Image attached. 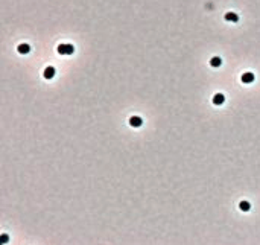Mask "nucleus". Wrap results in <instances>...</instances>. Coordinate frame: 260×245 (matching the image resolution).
<instances>
[{
	"mask_svg": "<svg viewBox=\"0 0 260 245\" xmlns=\"http://www.w3.org/2000/svg\"><path fill=\"white\" fill-rule=\"evenodd\" d=\"M75 52V47L72 44H59L58 46V53L59 55H72Z\"/></svg>",
	"mask_w": 260,
	"mask_h": 245,
	"instance_id": "1",
	"label": "nucleus"
},
{
	"mask_svg": "<svg viewBox=\"0 0 260 245\" xmlns=\"http://www.w3.org/2000/svg\"><path fill=\"white\" fill-rule=\"evenodd\" d=\"M242 82L244 84H251L253 81H254V73H251V72H247V73H244L242 75Z\"/></svg>",
	"mask_w": 260,
	"mask_h": 245,
	"instance_id": "2",
	"label": "nucleus"
},
{
	"mask_svg": "<svg viewBox=\"0 0 260 245\" xmlns=\"http://www.w3.org/2000/svg\"><path fill=\"white\" fill-rule=\"evenodd\" d=\"M130 125L131 126H134V128H138V126L143 125V121H141V117H138V116H132V117L130 119Z\"/></svg>",
	"mask_w": 260,
	"mask_h": 245,
	"instance_id": "3",
	"label": "nucleus"
},
{
	"mask_svg": "<svg viewBox=\"0 0 260 245\" xmlns=\"http://www.w3.org/2000/svg\"><path fill=\"white\" fill-rule=\"evenodd\" d=\"M53 76H55V67H52V66L46 67V70H44V78H46V79H52Z\"/></svg>",
	"mask_w": 260,
	"mask_h": 245,
	"instance_id": "4",
	"label": "nucleus"
},
{
	"mask_svg": "<svg viewBox=\"0 0 260 245\" xmlns=\"http://www.w3.org/2000/svg\"><path fill=\"white\" fill-rule=\"evenodd\" d=\"M224 101H225V96H224L222 93H218V95H215V98H213V104H215V105H222Z\"/></svg>",
	"mask_w": 260,
	"mask_h": 245,
	"instance_id": "5",
	"label": "nucleus"
},
{
	"mask_svg": "<svg viewBox=\"0 0 260 245\" xmlns=\"http://www.w3.org/2000/svg\"><path fill=\"white\" fill-rule=\"evenodd\" d=\"M225 20H227V21H233V23H236V21L239 20V15H237L236 12H227V14H225Z\"/></svg>",
	"mask_w": 260,
	"mask_h": 245,
	"instance_id": "6",
	"label": "nucleus"
},
{
	"mask_svg": "<svg viewBox=\"0 0 260 245\" xmlns=\"http://www.w3.org/2000/svg\"><path fill=\"white\" fill-rule=\"evenodd\" d=\"M210 64H212V67H219V66L222 64V59H221L219 56H213V58L210 59Z\"/></svg>",
	"mask_w": 260,
	"mask_h": 245,
	"instance_id": "7",
	"label": "nucleus"
},
{
	"mask_svg": "<svg viewBox=\"0 0 260 245\" xmlns=\"http://www.w3.org/2000/svg\"><path fill=\"white\" fill-rule=\"evenodd\" d=\"M17 50H18V53H27L30 50V47H29V44H20L17 47Z\"/></svg>",
	"mask_w": 260,
	"mask_h": 245,
	"instance_id": "8",
	"label": "nucleus"
},
{
	"mask_svg": "<svg viewBox=\"0 0 260 245\" xmlns=\"http://www.w3.org/2000/svg\"><path fill=\"white\" fill-rule=\"evenodd\" d=\"M239 209H240L242 212H248V210L251 209V204H250L248 201H242V203L239 204Z\"/></svg>",
	"mask_w": 260,
	"mask_h": 245,
	"instance_id": "9",
	"label": "nucleus"
},
{
	"mask_svg": "<svg viewBox=\"0 0 260 245\" xmlns=\"http://www.w3.org/2000/svg\"><path fill=\"white\" fill-rule=\"evenodd\" d=\"M0 241H2V244H6V242L9 241V238H8L6 235H2V238H0Z\"/></svg>",
	"mask_w": 260,
	"mask_h": 245,
	"instance_id": "10",
	"label": "nucleus"
}]
</instances>
